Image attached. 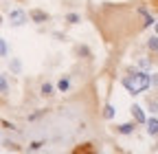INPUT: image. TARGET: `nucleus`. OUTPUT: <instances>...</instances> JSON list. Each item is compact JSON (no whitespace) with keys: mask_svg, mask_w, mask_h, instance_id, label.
Instances as JSON below:
<instances>
[{"mask_svg":"<svg viewBox=\"0 0 158 154\" xmlns=\"http://www.w3.org/2000/svg\"><path fill=\"white\" fill-rule=\"evenodd\" d=\"M156 33H158V22H156Z\"/></svg>","mask_w":158,"mask_h":154,"instance_id":"obj_17","label":"nucleus"},{"mask_svg":"<svg viewBox=\"0 0 158 154\" xmlns=\"http://www.w3.org/2000/svg\"><path fill=\"white\" fill-rule=\"evenodd\" d=\"M141 15H143V20H145L143 24H145V27H149V24H152V18H149V15H147L145 11H141Z\"/></svg>","mask_w":158,"mask_h":154,"instance_id":"obj_13","label":"nucleus"},{"mask_svg":"<svg viewBox=\"0 0 158 154\" xmlns=\"http://www.w3.org/2000/svg\"><path fill=\"white\" fill-rule=\"evenodd\" d=\"M147 130H149V134H156L158 132V119H149L147 121Z\"/></svg>","mask_w":158,"mask_h":154,"instance_id":"obj_4","label":"nucleus"},{"mask_svg":"<svg viewBox=\"0 0 158 154\" xmlns=\"http://www.w3.org/2000/svg\"><path fill=\"white\" fill-rule=\"evenodd\" d=\"M0 55H7V44H5V40H0Z\"/></svg>","mask_w":158,"mask_h":154,"instance_id":"obj_15","label":"nucleus"},{"mask_svg":"<svg viewBox=\"0 0 158 154\" xmlns=\"http://www.w3.org/2000/svg\"><path fill=\"white\" fill-rule=\"evenodd\" d=\"M152 84V77L145 75V73H136V75H130L123 79V86L130 90V92H143L147 86Z\"/></svg>","mask_w":158,"mask_h":154,"instance_id":"obj_1","label":"nucleus"},{"mask_svg":"<svg viewBox=\"0 0 158 154\" xmlns=\"http://www.w3.org/2000/svg\"><path fill=\"white\" fill-rule=\"evenodd\" d=\"M11 24L13 27H20V24H24V20H27V15H24V11H11Z\"/></svg>","mask_w":158,"mask_h":154,"instance_id":"obj_2","label":"nucleus"},{"mask_svg":"<svg viewBox=\"0 0 158 154\" xmlns=\"http://www.w3.org/2000/svg\"><path fill=\"white\" fill-rule=\"evenodd\" d=\"M103 114H106V119H112V117H114V108H112V106H106V108H103Z\"/></svg>","mask_w":158,"mask_h":154,"instance_id":"obj_9","label":"nucleus"},{"mask_svg":"<svg viewBox=\"0 0 158 154\" xmlns=\"http://www.w3.org/2000/svg\"><path fill=\"white\" fill-rule=\"evenodd\" d=\"M149 49L152 51H158V37H152V40H149Z\"/></svg>","mask_w":158,"mask_h":154,"instance_id":"obj_10","label":"nucleus"},{"mask_svg":"<svg viewBox=\"0 0 158 154\" xmlns=\"http://www.w3.org/2000/svg\"><path fill=\"white\" fill-rule=\"evenodd\" d=\"M81 152H92L90 143H86V145H79V148H75V154H81Z\"/></svg>","mask_w":158,"mask_h":154,"instance_id":"obj_7","label":"nucleus"},{"mask_svg":"<svg viewBox=\"0 0 158 154\" xmlns=\"http://www.w3.org/2000/svg\"><path fill=\"white\" fill-rule=\"evenodd\" d=\"M7 88H9V86H7V79H5L2 75H0V95H5V92H7Z\"/></svg>","mask_w":158,"mask_h":154,"instance_id":"obj_8","label":"nucleus"},{"mask_svg":"<svg viewBox=\"0 0 158 154\" xmlns=\"http://www.w3.org/2000/svg\"><path fill=\"white\" fill-rule=\"evenodd\" d=\"M132 114H134V119H136L138 123H143V121H145V114H143V110L138 108V106H134V108H132Z\"/></svg>","mask_w":158,"mask_h":154,"instance_id":"obj_3","label":"nucleus"},{"mask_svg":"<svg viewBox=\"0 0 158 154\" xmlns=\"http://www.w3.org/2000/svg\"><path fill=\"white\" fill-rule=\"evenodd\" d=\"M152 84H154V86H158V73H156V75H152Z\"/></svg>","mask_w":158,"mask_h":154,"instance_id":"obj_16","label":"nucleus"},{"mask_svg":"<svg viewBox=\"0 0 158 154\" xmlns=\"http://www.w3.org/2000/svg\"><path fill=\"white\" fill-rule=\"evenodd\" d=\"M134 130V126L132 123H123V126H118V132H121V134H130Z\"/></svg>","mask_w":158,"mask_h":154,"instance_id":"obj_6","label":"nucleus"},{"mask_svg":"<svg viewBox=\"0 0 158 154\" xmlns=\"http://www.w3.org/2000/svg\"><path fill=\"white\" fill-rule=\"evenodd\" d=\"M51 92H53V86L51 84H44L42 86V95H51Z\"/></svg>","mask_w":158,"mask_h":154,"instance_id":"obj_11","label":"nucleus"},{"mask_svg":"<svg viewBox=\"0 0 158 154\" xmlns=\"http://www.w3.org/2000/svg\"><path fill=\"white\" fill-rule=\"evenodd\" d=\"M31 18H33L35 22H44V20H46V13H42V11H33Z\"/></svg>","mask_w":158,"mask_h":154,"instance_id":"obj_5","label":"nucleus"},{"mask_svg":"<svg viewBox=\"0 0 158 154\" xmlns=\"http://www.w3.org/2000/svg\"><path fill=\"white\" fill-rule=\"evenodd\" d=\"M57 86H59V90H68V79H62Z\"/></svg>","mask_w":158,"mask_h":154,"instance_id":"obj_14","label":"nucleus"},{"mask_svg":"<svg viewBox=\"0 0 158 154\" xmlns=\"http://www.w3.org/2000/svg\"><path fill=\"white\" fill-rule=\"evenodd\" d=\"M66 20H68L70 24H77V22H79V15H75V13H70V15L66 18Z\"/></svg>","mask_w":158,"mask_h":154,"instance_id":"obj_12","label":"nucleus"}]
</instances>
